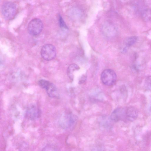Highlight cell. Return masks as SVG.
I'll list each match as a JSON object with an SVG mask.
<instances>
[{
	"label": "cell",
	"instance_id": "cell-15",
	"mask_svg": "<svg viewBox=\"0 0 151 151\" xmlns=\"http://www.w3.org/2000/svg\"><path fill=\"white\" fill-rule=\"evenodd\" d=\"M86 79V76L85 75H83L81 77L79 81V83H81L84 82Z\"/></svg>",
	"mask_w": 151,
	"mask_h": 151
},
{
	"label": "cell",
	"instance_id": "cell-7",
	"mask_svg": "<svg viewBox=\"0 0 151 151\" xmlns=\"http://www.w3.org/2000/svg\"><path fill=\"white\" fill-rule=\"evenodd\" d=\"M110 119L114 122L127 121V107H120L115 109L111 114Z\"/></svg>",
	"mask_w": 151,
	"mask_h": 151
},
{
	"label": "cell",
	"instance_id": "cell-2",
	"mask_svg": "<svg viewBox=\"0 0 151 151\" xmlns=\"http://www.w3.org/2000/svg\"><path fill=\"white\" fill-rule=\"evenodd\" d=\"M38 84L42 88L45 90L48 95L51 98H56L59 96V92L56 86L50 81L45 79L38 81Z\"/></svg>",
	"mask_w": 151,
	"mask_h": 151
},
{
	"label": "cell",
	"instance_id": "cell-12",
	"mask_svg": "<svg viewBox=\"0 0 151 151\" xmlns=\"http://www.w3.org/2000/svg\"><path fill=\"white\" fill-rule=\"evenodd\" d=\"M141 17L145 21H151V9H146L143 10L141 13Z\"/></svg>",
	"mask_w": 151,
	"mask_h": 151
},
{
	"label": "cell",
	"instance_id": "cell-13",
	"mask_svg": "<svg viewBox=\"0 0 151 151\" xmlns=\"http://www.w3.org/2000/svg\"><path fill=\"white\" fill-rule=\"evenodd\" d=\"M144 86L147 90L151 91V76H149L146 78Z\"/></svg>",
	"mask_w": 151,
	"mask_h": 151
},
{
	"label": "cell",
	"instance_id": "cell-11",
	"mask_svg": "<svg viewBox=\"0 0 151 151\" xmlns=\"http://www.w3.org/2000/svg\"><path fill=\"white\" fill-rule=\"evenodd\" d=\"M137 37L135 36H131L127 38L124 42L125 47L124 50L125 51L127 48L134 44L137 42Z\"/></svg>",
	"mask_w": 151,
	"mask_h": 151
},
{
	"label": "cell",
	"instance_id": "cell-10",
	"mask_svg": "<svg viewBox=\"0 0 151 151\" xmlns=\"http://www.w3.org/2000/svg\"><path fill=\"white\" fill-rule=\"evenodd\" d=\"M79 69L78 66L75 64H71L68 66L67 70V75L71 80L73 81V72Z\"/></svg>",
	"mask_w": 151,
	"mask_h": 151
},
{
	"label": "cell",
	"instance_id": "cell-8",
	"mask_svg": "<svg viewBox=\"0 0 151 151\" xmlns=\"http://www.w3.org/2000/svg\"><path fill=\"white\" fill-rule=\"evenodd\" d=\"M25 115L27 119L34 120L39 117L40 115V111L36 105H31L27 107Z\"/></svg>",
	"mask_w": 151,
	"mask_h": 151
},
{
	"label": "cell",
	"instance_id": "cell-1",
	"mask_svg": "<svg viewBox=\"0 0 151 151\" xmlns=\"http://www.w3.org/2000/svg\"><path fill=\"white\" fill-rule=\"evenodd\" d=\"M17 10L16 4L11 1L4 3L1 8V12L3 17L7 20L12 19L15 15Z\"/></svg>",
	"mask_w": 151,
	"mask_h": 151
},
{
	"label": "cell",
	"instance_id": "cell-6",
	"mask_svg": "<svg viewBox=\"0 0 151 151\" xmlns=\"http://www.w3.org/2000/svg\"><path fill=\"white\" fill-rule=\"evenodd\" d=\"M77 116L71 113L65 114L62 118L60 123L63 127L66 129H71L76 125L77 121Z\"/></svg>",
	"mask_w": 151,
	"mask_h": 151
},
{
	"label": "cell",
	"instance_id": "cell-16",
	"mask_svg": "<svg viewBox=\"0 0 151 151\" xmlns=\"http://www.w3.org/2000/svg\"></svg>",
	"mask_w": 151,
	"mask_h": 151
},
{
	"label": "cell",
	"instance_id": "cell-4",
	"mask_svg": "<svg viewBox=\"0 0 151 151\" xmlns=\"http://www.w3.org/2000/svg\"><path fill=\"white\" fill-rule=\"evenodd\" d=\"M40 54L42 58L47 61H50L54 59L56 55L55 47L53 45L47 44L41 48Z\"/></svg>",
	"mask_w": 151,
	"mask_h": 151
},
{
	"label": "cell",
	"instance_id": "cell-9",
	"mask_svg": "<svg viewBox=\"0 0 151 151\" xmlns=\"http://www.w3.org/2000/svg\"><path fill=\"white\" fill-rule=\"evenodd\" d=\"M127 121H132L137 117L138 112L136 109L132 106L127 107Z\"/></svg>",
	"mask_w": 151,
	"mask_h": 151
},
{
	"label": "cell",
	"instance_id": "cell-3",
	"mask_svg": "<svg viewBox=\"0 0 151 151\" xmlns=\"http://www.w3.org/2000/svg\"><path fill=\"white\" fill-rule=\"evenodd\" d=\"M43 24L42 21L39 19H33L29 22L27 29L29 34L33 36L38 35L42 31Z\"/></svg>",
	"mask_w": 151,
	"mask_h": 151
},
{
	"label": "cell",
	"instance_id": "cell-14",
	"mask_svg": "<svg viewBox=\"0 0 151 151\" xmlns=\"http://www.w3.org/2000/svg\"><path fill=\"white\" fill-rule=\"evenodd\" d=\"M59 18V22L60 26L61 27L67 28L68 27L62 17L60 15Z\"/></svg>",
	"mask_w": 151,
	"mask_h": 151
},
{
	"label": "cell",
	"instance_id": "cell-5",
	"mask_svg": "<svg viewBox=\"0 0 151 151\" xmlns=\"http://www.w3.org/2000/svg\"><path fill=\"white\" fill-rule=\"evenodd\" d=\"M101 80L104 84L107 86L114 84L116 80V75L115 72L112 70L106 69L101 75Z\"/></svg>",
	"mask_w": 151,
	"mask_h": 151
}]
</instances>
